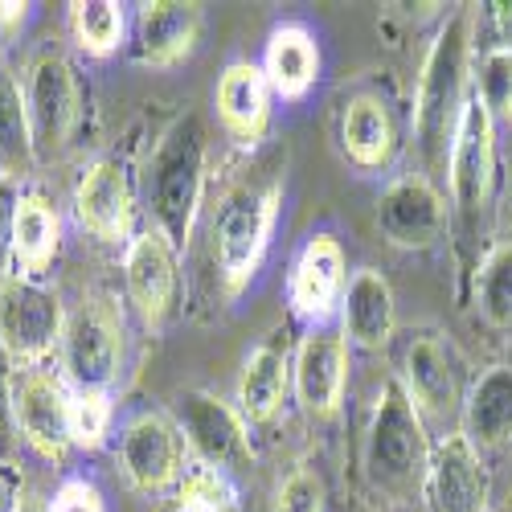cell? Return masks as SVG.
I'll return each mask as SVG.
<instances>
[{
	"label": "cell",
	"mask_w": 512,
	"mask_h": 512,
	"mask_svg": "<svg viewBox=\"0 0 512 512\" xmlns=\"http://www.w3.org/2000/svg\"><path fill=\"white\" fill-rule=\"evenodd\" d=\"M476 308L492 328H512V242H496L480 259Z\"/></svg>",
	"instance_id": "29"
},
{
	"label": "cell",
	"mask_w": 512,
	"mask_h": 512,
	"mask_svg": "<svg viewBox=\"0 0 512 512\" xmlns=\"http://www.w3.org/2000/svg\"><path fill=\"white\" fill-rule=\"evenodd\" d=\"M271 82L263 74V66L254 62H230L218 78V95H213V103H218V119L226 127V136L242 148H254L263 144L267 132H271Z\"/></svg>",
	"instance_id": "19"
},
{
	"label": "cell",
	"mask_w": 512,
	"mask_h": 512,
	"mask_svg": "<svg viewBox=\"0 0 512 512\" xmlns=\"http://www.w3.org/2000/svg\"><path fill=\"white\" fill-rule=\"evenodd\" d=\"M25 107L33 127V152L37 164H54L74 144L78 119H82V87L78 70L58 50H37L25 78Z\"/></svg>",
	"instance_id": "5"
},
{
	"label": "cell",
	"mask_w": 512,
	"mask_h": 512,
	"mask_svg": "<svg viewBox=\"0 0 512 512\" xmlns=\"http://www.w3.org/2000/svg\"><path fill=\"white\" fill-rule=\"evenodd\" d=\"M62 381L74 390H111L123 365V316L115 300L91 295L66 316L62 332Z\"/></svg>",
	"instance_id": "7"
},
{
	"label": "cell",
	"mask_w": 512,
	"mask_h": 512,
	"mask_svg": "<svg viewBox=\"0 0 512 512\" xmlns=\"http://www.w3.org/2000/svg\"><path fill=\"white\" fill-rule=\"evenodd\" d=\"M9 406H13V426L17 435L50 463H62L66 451L74 447L70 443V390L66 381L37 365V369H17L13 373V394H9Z\"/></svg>",
	"instance_id": "9"
},
{
	"label": "cell",
	"mask_w": 512,
	"mask_h": 512,
	"mask_svg": "<svg viewBox=\"0 0 512 512\" xmlns=\"http://www.w3.org/2000/svg\"><path fill=\"white\" fill-rule=\"evenodd\" d=\"M447 181H451V197L459 213L467 222H476L496 185V119L476 95L459 119L451 160H447Z\"/></svg>",
	"instance_id": "14"
},
{
	"label": "cell",
	"mask_w": 512,
	"mask_h": 512,
	"mask_svg": "<svg viewBox=\"0 0 512 512\" xmlns=\"http://www.w3.org/2000/svg\"><path fill=\"white\" fill-rule=\"evenodd\" d=\"M472 95L488 107V115L512 119V46H496L480 58V70L472 78Z\"/></svg>",
	"instance_id": "31"
},
{
	"label": "cell",
	"mask_w": 512,
	"mask_h": 512,
	"mask_svg": "<svg viewBox=\"0 0 512 512\" xmlns=\"http://www.w3.org/2000/svg\"><path fill=\"white\" fill-rule=\"evenodd\" d=\"M13 512H46V508L33 504V500H17V504H13Z\"/></svg>",
	"instance_id": "39"
},
{
	"label": "cell",
	"mask_w": 512,
	"mask_h": 512,
	"mask_svg": "<svg viewBox=\"0 0 512 512\" xmlns=\"http://www.w3.org/2000/svg\"><path fill=\"white\" fill-rule=\"evenodd\" d=\"M62 250V218L54 201L41 189H21L17 222H13V250H9V275L41 279Z\"/></svg>",
	"instance_id": "22"
},
{
	"label": "cell",
	"mask_w": 512,
	"mask_h": 512,
	"mask_svg": "<svg viewBox=\"0 0 512 512\" xmlns=\"http://www.w3.org/2000/svg\"><path fill=\"white\" fill-rule=\"evenodd\" d=\"M205 168H209V136L197 111H185L160 136L148 160V201L156 230L177 246V254L193 238L197 209L205 201Z\"/></svg>",
	"instance_id": "4"
},
{
	"label": "cell",
	"mask_w": 512,
	"mask_h": 512,
	"mask_svg": "<svg viewBox=\"0 0 512 512\" xmlns=\"http://www.w3.org/2000/svg\"><path fill=\"white\" fill-rule=\"evenodd\" d=\"M201 25H205L201 5H189V0H148L136 13V58L156 70L185 62L201 41Z\"/></svg>",
	"instance_id": "20"
},
{
	"label": "cell",
	"mask_w": 512,
	"mask_h": 512,
	"mask_svg": "<svg viewBox=\"0 0 512 512\" xmlns=\"http://www.w3.org/2000/svg\"><path fill=\"white\" fill-rule=\"evenodd\" d=\"M17 496H13V476L5 472V463H0V512H13Z\"/></svg>",
	"instance_id": "38"
},
{
	"label": "cell",
	"mask_w": 512,
	"mask_h": 512,
	"mask_svg": "<svg viewBox=\"0 0 512 512\" xmlns=\"http://www.w3.org/2000/svg\"><path fill=\"white\" fill-rule=\"evenodd\" d=\"M373 222L398 250H431L447 234V201L426 173H406L381 189Z\"/></svg>",
	"instance_id": "12"
},
{
	"label": "cell",
	"mask_w": 512,
	"mask_h": 512,
	"mask_svg": "<svg viewBox=\"0 0 512 512\" xmlns=\"http://www.w3.org/2000/svg\"><path fill=\"white\" fill-rule=\"evenodd\" d=\"M33 164H37V152H33L25 91L13 78V70L0 66V177L17 185L25 173H33Z\"/></svg>",
	"instance_id": "27"
},
{
	"label": "cell",
	"mask_w": 512,
	"mask_h": 512,
	"mask_svg": "<svg viewBox=\"0 0 512 512\" xmlns=\"http://www.w3.org/2000/svg\"><path fill=\"white\" fill-rule=\"evenodd\" d=\"M111 394L107 390H74L70 394V443L82 451H99L111 435Z\"/></svg>",
	"instance_id": "30"
},
{
	"label": "cell",
	"mask_w": 512,
	"mask_h": 512,
	"mask_svg": "<svg viewBox=\"0 0 512 512\" xmlns=\"http://www.w3.org/2000/svg\"><path fill=\"white\" fill-rule=\"evenodd\" d=\"M181 463H185V439L168 414L148 410L123 426L119 467H123V480L136 492L156 496L164 488H173L181 480Z\"/></svg>",
	"instance_id": "16"
},
{
	"label": "cell",
	"mask_w": 512,
	"mask_h": 512,
	"mask_svg": "<svg viewBox=\"0 0 512 512\" xmlns=\"http://www.w3.org/2000/svg\"><path fill=\"white\" fill-rule=\"evenodd\" d=\"M349 287V254L332 234H312L304 250L295 254L291 275H287V304L295 320H304L308 328L328 324L340 304H345Z\"/></svg>",
	"instance_id": "13"
},
{
	"label": "cell",
	"mask_w": 512,
	"mask_h": 512,
	"mask_svg": "<svg viewBox=\"0 0 512 512\" xmlns=\"http://www.w3.org/2000/svg\"><path fill=\"white\" fill-rule=\"evenodd\" d=\"M463 435L476 451L512 443V365H488L463 398Z\"/></svg>",
	"instance_id": "25"
},
{
	"label": "cell",
	"mask_w": 512,
	"mask_h": 512,
	"mask_svg": "<svg viewBox=\"0 0 512 512\" xmlns=\"http://www.w3.org/2000/svg\"><path fill=\"white\" fill-rule=\"evenodd\" d=\"M324 508H328L324 476L316 472V467H308V463H295L291 472L279 480L271 512H324Z\"/></svg>",
	"instance_id": "32"
},
{
	"label": "cell",
	"mask_w": 512,
	"mask_h": 512,
	"mask_svg": "<svg viewBox=\"0 0 512 512\" xmlns=\"http://www.w3.org/2000/svg\"><path fill=\"white\" fill-rule=\"evenodd\" d=\"M66 312L62 300L37 279L5 275L0 279V349L13 365L37 369L54 353H62Z\"/></svg>",
	"instance_id": "6"
},
{
	"label": "cell",
	"mask_w": 512,
	"mask_h": 512,
	"mask_svg": "<svg viewBox=\"0 0 512 512\" xmlns=\"http://www.w3.org/2000/svg\"><path fill=\"white\" fill-rule=\"evenodd\" d=\"M508 512H512V508H508Z\"/></svg>",
	"instance_id": "40"
},
{
	"label": "cell",
	"mask_w": 512,
	"mask_h": 512,
	"mask_svg": "<svg viewBox=\"0 0 512 512\" xmlns=\"http://www.w3.org/2000/svg\"><path fill=\"white\" fill-rule=\"evenodd\" d=\"M123 287L127 300L140 312L144 328L160 332L177 308V291H181V263H177V246L168 242L156 226L140 230L132 242L123 246Z\"/></svg>",
	"instance_id": "11"
},
{
	"label": "cell",
	"mask_w": 512,
	"mask_h": 512,
	"mask_svg": "<svg viewBox=\"0 0 512 512\" xmlns=\"http://www.w3.org/2000/svg\"><path fill=\"white\" fill-rule=\"evenodd\" d=\"M46 512H107L103 492L91 480H62V488L54 492V500L46 504Z\"/></svg>",
	"instance_id": "34"
},
{
	"label": "cell",
	"mask_w": 512,
	"mask_h": 512,
	"mask_svg": "<svg viewBox=\"0 0 512 512\" xmlns=\"http://www.w3.org/2000/svg\"><path fill=\"white\" fill-rule=\"evenodd\" d=\"M291 390L304 414L336 418L349 390V340L328 324L308 328L291 357Z\"/></svg>",
	"instance_id": "10"
},
{
	"label": "cell",
	"mask_w": 512,
	"mask_h": 512,
	"mask_svg": "<svg viewBox=\"0 0 512 512\" xmlns=\"http://www.w3.org/2000/svg\"><path fill=\"white\" fill-rule=\"evenodd\" d=\"M398 328V300L390 279L377 267H357L345 287V304H340V332L357 349H386Z\"/></svg>",
	"instance_id": "21"
},
{
	"label": "cell",
	"mask_w": 512,
	"mask_h": 512,
	"mask_svg": "<svg viewBox=\"0 0 512 512\" xmlns=\"http://www.w3.org/2000/svg\"><path fill=\"white\" fill-rule=\"evenodd\" d=\"M74 218L99 242L127 246L136 238V193L127 181V168L111 156H99L82 168L74 185Z\"/></svg>",
	"instance_id": "15"
},
{
	"label": "cell",
	"mask_w": 512,
	"mask_h": 512,
	"mask_svg": "<svg viewBox=\"0 0 512 512\" xmlns=\"http://www.w3.org/2000/svg\"><path fill=\"white\" fill-rule=\"evenodd\" d=\"M340 148L365 173L386 168L398 152V127L390 107L377 95H353L340 111Z\"/></svg>",
	"instance_id": "26"
},
{
	"label": "cell",
	"mask_w": 512,
	"mask_h": 512,
	"mask_svg": "<svg viewBox=\"0 0 512 512\" xmlns=\"http://www.w3.org/2000/svg\"><path fill=\"white\" fill-rule=\"evenodd\" d=\"M402 390L418 406L422 418H447L459 402V369L451 357V345L435 332L410 336L402 353Z\"/></svg>",
	"instance_id": "18"
},
{
	"label": "cell",
	"mask_w": 512,
	"mask_h": 512,
	"mask_svg": "<svg viewBox=\"0 0 512 512\" xmlns=\"http://www.w3.org/2000/svg\"><path fill=\"white\" fill-rule=\"evenodd\" d=\"M13 361L9 353L0 349V447L9 443V426H13V406H9V394H13Z\"/></svg>",
	"instance_id": "36"
},
{
	"label": "cell",
	"mask_w": 512,
	"mask_h": 512,
	"mask_svg": "<svg viewBox=\"0 0 512 512\" xmlns=\"http://www.w3.org/2000/svg\"><path fill=\"white\" fill-rule=\"evenodd\" d=\"M492 480L484 455L467 443L463 431H451L435 443L431 467L422 480V504L426 512H488Z\"/></svg>",
	"instance_id": "17"
},
{
	"label": "cell",
	"mask_w": 512,
	"mask_h": 512,
	"mask_svg": "<svg viewBox=\"0 0 512 512\" xmlns=\"http://www.w3.org/2000/svg\"><path fill=\"white\" fill-rule=\"evenodd\" d=\"M70 37L87 58H111L123 46V9L115 0H74Z\"/></svg>",
	"instance_id": "28"
},
{
	"label": "cell",
	"mask_w": 512,
	"mask_h": 512,
	"mask_svg": "<svg viewBox=\"0 0 512 512\" xmlns=\"http://www.w3.org/2000/svg\"><path fill=\"white\" fill-rule=\"evenodd\" d=\"M472 9H455L443 29L435 33L418 74V99H414V148L422 156L426 177L447 173L451 144L459 132V119L472 103Z\"/></svg>",
	"instance_id": "2"
},
{
	"label": "cell",
	"mask_w": 512,
	"mask_h": 512,
	"mask_svg": "<svg viewBox=\"0 0 512 512\" xmlns=\"http://www.w3.org/2000/svg\"><path fill=\"white\" fill-rule=\"evenodd\" d=\"M29 17V5H13V0H0V29H21Z\"/></svg>",
	"instance_id": "37"
},
{
	"label": "cell",
	"mask_w": 512,
	"mask_h": 512,
	"mask_svg": "<svg viewBox=\"0 0 512 512\" xmlns=\"http://www.w3.org/2000/svg\"><path fill=\"white\" fill-rule=\"evenodd\" d=\"M431 451L435 443L426 435V418L406 398L402 381H381V390L373 398V414H369V431H365L369 484L398 504L422 496Z\"/></svg>",
	"instance_id": "3"
},
{
	"label": "cell",
	"mask_w": 512,
	"mask_h": 512,
	"mask_svg": "<svg viewBox=\"0 0 512 512\" xmlns=\"http://www.w3.org/2000/svg\"><path fill=\"white\" fill-rule=\"evenodd\" d=\"M291 390V353L283 336L254 345L238 373V414L246 422H271Z\"/></svg>",
	"instance_id": "24"
},
{
	"label": "cell",
	"mask_w": 512,
	"mask_h": 512,
	"mask_svg": "<svg viewBox=\"0 0 512 512\" xmlns=\"http://www.w3.org/2000/svg\"><path fill=\"white\" fill-rule=\"evenodd\" d=\"M177 431L185 447L201 459L209 472H250L254 443H250V422L209 390H181L173 402Z\"/></svg>",
	"instance_id": "8"
},
{
	"label": "cell",
	"mask_w": 512,
	"mask_h": 512,
	"mask_svg": "<svg viewBox=\"0 0 512 512\" xmlns=\"http://www.w3.org/2000/svg\"><path fill=\"white\" fill-rule=\"evenodd\" d=\"M173 512H234V496H230V484L201 467V472H189L177 488V508Z\"/></svg>",
	"instance_id": "33"
},
{
	"label": "cell",
	"mask_w": 512,
	"mask_h": 512,
	"mask_svg": "<svg viewBox=\"0 0 512 512\" xmlns=\"http://www.w3.org/2000/svg\"><path fill=\"white\" fill-rule=\"evenodd\" d=\"M287 189V152H271L263 160H254L250 168L222 189L218 205H213V222H209V250H213V271H218L222 295L238 300L250 287V279L259 275L275 222H279V205Z\"/></svg>",
	"instance_id": "1"
},
{
	"label": "cell",
	"mask_w": 512,
	"mask_h": 512,
	"mask_svg": "<svg viewBox=\"0 0 512 512\" xmlns=\"http://www.w3.org/2000/svg\"><path fill=\"white\" fill-rule=\"evenodd\" d=\"M17 201H21L17 185L0 177V279L9 275L5 267H9V250H13V222H17Z\"/></svg>",
	"instance_id": "35"
},
{
	"label": "cell",
	"mask_w": 512,
	"mask_h": 512,
	"mask_svg": "<svg viewBox=\"0 0 512 512\" xmlns=\"http://www.w3.org/2000/svg\"><path fill=\"white\" fill-rule=\"evenodd\" d=\"M259 66H263V74L271 82L275 99L300 103V99H308V91L316 87V78H320V46H316V37L304 25L287 21V25L271 29Z\"/></svg>",
	"instance_id": "23"
}]
</instances>
